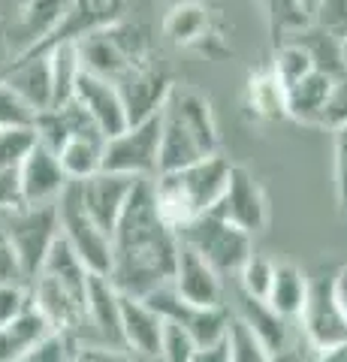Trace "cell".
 I'll return each instance as SVG.
<instances>
[{
	"instance_id": "14",
	"label": "cell",
	"mask_w": 347,
	"mask_h": 362,
	"mask_svg": "<svg viewBox=\"0 0 347 362\" xmlns=\"http://www.w3.org/2000/svg\"><path fill=\"white\" fill-rule=\"evenodd\" d=\"M172 290L187 305H194V308L223 305V281H220V275L184 239H178V259H175Z\"/></svg>"
},
{
	"instance_id": "50",
	"label": "cell",
	"mask_w": 347,
	"mask_h": 362,
	"mask_svg": "<svg viewBox=\"0 0 347 362\" xmlns=\"http://www.w3.org/2000/svg\"><path fill=\"white\" fill-rule=\"evenodd\" d=\"M142 362H160V356L158 359H142Z\"/></svg>"
},
{
	"instance_id": "21",
	"label": "cell",
	"mask_w": 347,
	"mask_h": 362,
	"mask_svg": "<svg viewBox=\"0 0 347 362\" xmlns=\"http://www.w3.org/2000/svg\"><path fill=\"white\" fill-rule=\"evenodd\" d=\"M121 97H124V106H127V115H130V124H136L142 118L154 115V112H160L166 94H170L172 82L170 78H163L158 73H151L148 66L139 73H130L127 78H121L115 82Z\"/></svg>"
},
{
	"instance_id": "29",
	"label": "cell",
	"mask_w": 347,
	"mask_h": 362,
	"mask_svg": "<svg viewBox=\"0 0 347 362\" xmlns=\"http://www.w3.org/2000/svg\"><path fill=\"white\" fill-rule=\"evenodd\" d=\"M223 341H227V350H230V362H269V356H272L263 347L260 338L254 335L251 326L236 314H230Z\"/></svg>"
},
{
	"instance_id": "11",
	"label": "cell",
	"mask_w": 347,
	"mask_h": 362,
	"mask_svg": "<svg viewBox=\"0 0 347 362\" xmlns=\"http://www.w3.org/2000/svg\"><path fill=\"white\" fill-rule=\"evenodd\" d=\"M211 214H218V218L230 221L233 226L254 235L266 230V223H269V199L263 194V187L251 178L248 169L233 166L230 181L223 187L220 199L215 202V209H211Z\"/></svg>"
},
{
	"instance_id": "7",
	"label": "cell",
	"mask_w": 347,
	"mask_h": 362,
	"mask_svg": "<svg viewBox=\"0 0 347 362\" xmlns=\"http://www.w3.org/2000/svg\"><path fill=\"white\" fill-rule=\"evenodd\" d=\"M178 239H184L194 251L206 259V263L218 272V275H230V272H239L242 263L248 259V254L254 251L251 235L233 226L230 221L218 218V214H199L190 223L178 226Z\"/></svg>"
},
{
	"instance_id": "35",
	"label": "cell",
	"mask_w": 347,
	"mask_h": 362,
	"mask_svg": "<svg viewBox=\"0 0 347 362\" xmlns=\"http://www.w3.org/2000/svg\"><path fill=\"white\" fill-rule=\"evenodd\" d=\"M33 133H37V142L42 148H49L58 154L64 148V142L70 139V127H66V118L61 109H42L37 112V121H33Z\"/></svg>"
},
{
	"instance_id": "16",
	"label": "cell",
	"mask_w": 347,
	"mask_h": 362,
	"mask_svg": "<svg viewBox=\"0 0 347 362\" xmlns=\"http://www.w3.org/2000/svg\"><path fill=\"white\" fill-rule=\"evenodd\" d=\"M0 78L28 100V103L42 112L52 109V70H49V52H25L6 64V70L0 73Z\"/></svg>"
},
{
	"instance_id": "32",
	"label": "cell",
	"mask_w": 347,
	"mask_h": 362,
	"mask_svg": "<svg viewBox=\"0 0 347 362\" xmlns=\"http://www.w3.org/2000/svg\"><path fill=\"white\" fill-rule=\"evenodd\" d=\"M239 275V290L248 293L254 299H266L269 287H272V275H275V263L266 259L263 254H248V259L242 263V269L236 272Z\"/></svg>"
},
{
	"instance_id": "44",
	"label": "cell",
	"mask_w": 347,
	"mask_h": 362,
	"mask_svg": "<svg viewBox=\"0 0 347 362\" xmlns=\"http://www.w3.org/2000/svg\"><path fill=\"white\" fill-rule=\"evenodd\" d=\"M332 290H335V302H339V308L347 320V266H341L339 275L332 278Z\"/></svg>"
},
{
	"instance_id": "31",
	"label": "cell",
	"mask_w": 347,
	"mask_h": 362,
	"mask_svg": "<svg viewBox=\"0 0 347 362\" xmlns=\"http://www.w3.org/2000/svg\"><path fill=\"white\" fill-rule=\"evenodd\" d=\"M311 70H314V64H311V54L305 52V45L296 42V40L278 42L272 73H275L278 82H281V88H284V90H287L290 85H293V82H299L302 76H308Z\"/></svg>"
},
{
	"instance_id": "19",
	"label": "cell",
	"mask_w": 347,
	"mask_h": 362,
	"mask_svg": "<svg viewBox=\"0 0 347 362\" xmlns=\"http://www.w3.org/2000/svg\"><path fill=\"white\" fill-rule=\"evenodd\" d=\"M236 299L239 302H236V311L233 314L242 317V320L251 326L254 335L260 338L269 354H281V350L290 344V320L287 317L278 314L266 299H254L242 290H239Z\"/></svg>"
},
{
	"instance_id": "39",
	"label": "cell",
	"mask_w": 347,
	"mask_h": 362,
	"mask_svg": "<svg viewBox=\"0 0 347 362\" xmlns=\"http://www.w3.org/2000/svg\"><path fill=\"white\" fill-rule=\"evenodd\" d=\"M320 124H327V127H341L347 124V76H339L332 85V94L327 100V109H323L320 115Z\"/></svg>"
},
{
	"instance_id": "27",
	"label": "cell",
	"mask_w": 347,
	"mask_h": 362,
	"mask_svg": "<svg viewBox=\"0 0 347 362\" xmlns=\"http://www.w3.org/2000/svg\"><path fill=\"white\" fill-rule=\"evenodd\" d=\"M206 30H208L206 6L194 4V0L172 6L170 16H166V25H163V33L175 45H194L199 40H206Z\"/></svg>"
},
{
	"instance_id": "23",
	"label": "cell",
	"mask_w": 347,
	"mask_h": 362,
	"mask_svg": "<svg viewBox=\"0 0 347 362\" xmlns=\"http://www.w3.org/2000/svg\"><path fill=\"white\" fill-rule=\"evenodd\" d=\"M46 52H49V70H52V109H58L73 97L76 78L82 73V61L73 40H54Z\"/></svg>"
},
{
	"instance_id": "18",
	"label": "cell",
	"mask_w": 347,
	"mask_h": 362,
	"mask_svg": "<svg viewBox=\"0 0 347 362\" xmlns=\"http://www.w3.org/2000/svg\"><path fill=\"white\" fill-rule=\"evenodd\" d=\"M85 320L100 332L103 344L124 347L121 344V293L106 275H88Z\"/></svg>"
},
{
	"instance_id": "22",
	"label": "cell",
	"mask_w": 347,
	"mask_h": 362,
	"mask_svg": "<svg viewBox=\"0 0 347 362\" xmlns=\"http://www.w3.org/2000/svg\"><path fill=\"white\" fill-rule=\"evenodd\" d=\"M52 332L49 320L30 305L9 323H0V362H18Z\"/></svg>"
},
{
	"instance_id": "6",
	"label": "cell",
	"mask_w": 347,
	"mask_h": 362,
	"mask_svg": "<svg viewBox=\"0 0 347 362\" xmlns=\"http://www.w3.org/2000/svg\"><path fill=\"white\" fill-rule=\"evenodd\" d=\"M58 209V235L70 245V251L82 259V266L91 275H109L112 269V239L91 221L79 199L76 181H66L61 197L54 199Z\"/></svg>"
},
{
	"instance_id": "3",
	"label": "cell",
	"mask_w": 347,
	"mask_h": 362,
	"mask_svg": "<svg viewBox=\"0 0 347 362\" xmlns=\"http://www.w3.org/2000/svg\"><path fill=\"white\" fill-rule=\"evenodd\" d=\"M233 163L220 154H208L203 160L170 169V173H158L151 178V194L154 206H158L160 218L178 230V226L190 223L199 214H208L220 199L223 187L230 181Z\"/></svg>"
},
{
	"instance_id": "10",
	"label": "cell",
	"mask_w": 347,
	"mask_h": 362,
	"mask_svg": "<svg viewBox=\"0 0 347 362\" xmlns=\"http://www.w3.org/2000/svg\"><path fill=\"white\" fill-rule=\"evenodd\" d=\"M76 0H21V13L13 25H6L9 45H13L16 58L25 52L49 49L64 28Z\"/></svg>"
},
{
	"instance_id": "49",
	"label": "cell",
	"mask_w": 347,
	"mask_h": 362,
	"mask_svg": "<svg viewBox=\"0 0 347 362\" xmlns=\"http://www.w3.org/2000/svg\"><path fill=\"white\" fill-rule=\"evenodd\" d=\"M302 4H305V6L311 9V16H314V9H317V4H320V0H302Z\"/></svg>"
},
{
	"instance_id": "1",
	"label": "cell",
	"mask_w": 347,
	"mask_h": 362,
	"mask_svg": "<svg viewBox=\"0 0 347 362\" xmlns=\"http://www.w3.org/2000/svg\"><path fill=\"white\" fill-rule=\"evenodd\" d=\"M178 259V233L160 218L151 194V178H139L124 211L112 230L109 281L124 296H148L172 284Z\"/></svg>"
},
{
	"instance_id": "2",
	"label": "cell",
	"mask_w": 347,
	"mask_h": 362,
	"mask_svg": "<svg viewBox=\"0 0 347 362\" xmlns=\"http://www.w3.org/2000/svg\"><path fill=\"white\" fill-rule=\"evenodd\" d=\"M208 154H218V127L208 100L194 88L172 85L160 106L158 173L190 166Z\"/></svg>"
},
{
	"instance_id": "46",
	"label": "cell",
	"mask_w": 347,
	"mask_h": 362,
	"mask_svg": "<svg viewBox=\"0 0 347 362\" xmlns=\"http://www.w3.org/2000/svg\"><path fill=\"white\" fill-rule=\"evenodd\" d=\"M16 58V52H13V45H9V33H6V21L0 18V73L6 70V64Z\"/></svg>"
},
{
	"instance_id": "30",
	"label": "cell",
	"mask_w": 347,
	"mask_h": 362,
	"mask_svg": "<svg viewBox=\"0 0 347 362\" xmlns=\"http://www.w3.org/2000/svg\"><path fill=\"white\" fill-rule=\"evenodd\" d=\"M248 100H251V109L257 112V115H263V118H284L287 115V109H284V88L275 78L272 70H266V73L251 78Z\"/></svg>"
},
{
	"instance_id": "28",
	"label": "cell",
	"mask_w": 347,
	"mask_h": 362,
	"mask_svg": "<svg viewBox=\"0 0 347 362\" xmlns=\"http://www.w3.org/2000/svg\"><path fill=\"white\" fill-rule=\"evenodd\" d=\"M227 320H230L227 305H206V308L190 311L182 329L190 335V341L196 347H211V344L223 341V335H227Z\"/></svg>"
},
{
	"instance_id": "20",
	"label": "cell",
	"mask_w": 347,
	"mask_h": 362,
	"mask_svg": "<svg viewBox=\"0 0 347 362\" xmlns=\"http://www.w3.org/2000/svg\"><path fill=\"white\" fill-rule=\"evenodd\" d=\"M335 76L311 70L308 76H302L299 82H293L284 90V109L290 118L305 121V124H320V115L327 109V100L332 94Z\"/></svg>"
},
{
	"instance_id": "48",
	"label": "cell",
	"mask_w": 347,
	"mask_h": 362,
	"mask_svg": "<svg viewBox=\"0 0 347 362\" xmlns=\"http://www.w3.org/2000/svg\"><path fill=\"white\" fill-rule=\"evenodd\" d=\"M341 70H344V76H347V37L341 40Z\"/></svg>"
},
{
	"instance_id": "42",
	"label": "cell",
	"mask_w": 347,
	"mask_h": 362,
	"mask_svg": "<svg viewBox=\"0 0 347 362\" xmlns=\"http://www.w3.org/2000/svg\"><path fill=\"white\" fill-rule=\"evenodd\" d=\"M0 281H25L21 278V269L16 263L13 251H9V245H6V239L0 242Z\"/></svg>"
},
{
	"instance_id": "25",
	"label": "cell",
	"mask_w": 347,
	"mask_h": 362,
	"mask_svg": "<svg viewBox=\"0 0 347 362\" xmlns=\"http://www.w3.org/2000/svg\"><path fill=\"white\" fill-rule=\"evenodd\" d=\"M61 169L70 181H82L88 175L100 173L103 166V139H88V136H70L58 151Z\"/></svg>"
},
{
	"instance_id": "17",
	"label": "cell",
	"mask_w": 347,
	"mask_h": 362,
	"mask_svg": "<svg viewBox=\"0 0 347 362\" xmlns=\"http://www.w3.org/2000/svg\"><path fill=\"white\" fill-rule=\"evenodd\" d=\"M18 175H21V194H25L28 206H40V202H54L61 197V190L66 187V173L61 169L58 154L42 148L37 142L33 151L21 160L18 166Z\"/></svg>"
},
{
	"instance_id": "45",
	"label": "cell",
	"mask_w": 347,
	"mask_h": 362,
	"mask_svg": "<svg viewBox=\"0 0 347 362\" xmlns=\"http://www.w3.org/2000/svg\"><path fill=\"white\" fill-rule=\"evenodd\" d=\"M311 362H347V341L335 344V347H327V350H317V356Z\"/></svg>"
},
{
	"instance_id": "43",
	"label": "cell",
	"mask_w": 347,
	"mask_h": 362,
	"mask_svg": "<svg viewBox=\"0 0 347 362\" xmlns=\"http://www.w3.org/2000/svg\"><path fill=\"white\" fill-rule=\"evenodd\" d=\"M194 362H230L227 341H218V344H211V347H196Z\"/></svg>"
},
{
	"instance_id": "40",
	"label": "cell",
	"mask_w": 347,
	"mask_h": 362,
	"mask_svg": "<svg viewBox=\"0 0 347 362\" xmlns=\"http://www.w3.org/2000/svg\"><path fill=\"white\" fill-rule=\"evenodd\" d=\"M21 206H28V202H25V194H21L18 166L0 169V211H13Z\"/></svg>"
},
{
	"instance_id": "9",
	"label": "cell",
	"mask_w": 347,
	"mask_h": 362,
	"mask_svg": "<svg viewBox=\"0 0 347 362\" xmlns=\"http://www.w3.org/2000/svg\"><path fill=\"white\" fill-rule=\"evenodd\" d=\"M308 344L314 350H327L347 341V320L335 302L332 278H311L305 290V302L296 314Z\"/></svg>"
},
{
	"instance_id": "33",
	"label": "cell",
	"mask_w": 347,
	"mask_h": 362,
	"mask_svg": "<svg viewBox=\"0 0 347 362\" xmlns=\"http://www.w3.org/2000/svg\"><path fill=\"white\" fill-rule=\"evenodd\" d=\"M37 121V109L21 94H16L4 78H0V130L6 127H33Z\"/></svg>"
},
{
	"instance_id": "4",
	"label": "cell",
	"mask_w": 347,
	"mask_h": 362,
	"mask_svg": "<svg viewBox=\"0 0 347 362\" xmlns=\"http://www.w3.org/2000/svg\"><path fill=\"white\" fill-rule=\"evenodd\" d=\"M82 70L103 76L109 82H121L130 73L145 70V42L133 28L124 25H103L76 37Z\"/></svg>"
},
{
	"instance_id": "38",
	"label": "cell",
	"mask_w": 347,
	"mask_h": 362,
	"mask_svg": "<svg viewBox=\"0 0 347 362\" xmlns=\"http://www.w3.org/2000/svg\"><path fill=\"white\" fill-rule=\"evenodd\" d=\"M314 25L327 30L329 37L344 40L347 37V0H320L314 9Z\"/></svg>"
},
{
	"instance_id": "15",
	"label": "cell",
	"mask_w": 347,
	"mask_h": 362,
	"mask_svg": "<svg viewBox=\"0 0 347 362\" xmlns=\"http://www.w3.org/2000/svg\"><path fill=\"white\" fill-rule=\"evenodd\" d=\"M166 320L139 296L121 293V344L139 359H158Z\"/></svg>"
},
{
	"instance_id": "36",
	"label": "cell",
	"mask_w": 347,
	"mask_h": 362,
	"mask_svg": "<svg viewBox=\"0 0 347 362\" xmlns=\"http://www.w3.org/2000/svg\"><path fill=\"white\" fill-rule=\"evenodd\" d=\"M196 344L178 323L166 320L163 326V344H160V362H194Z\"/></svg>"
},
{
	"instance_id": "5",
	"label": "cell",
	"mask_w": 347,
	"mask_h": 362,
	"mask_svg": "<svg viewBox=\"0 0 347 362\" xmlns=\"http://www.w3.org/2000/svg\"><path fill=\"white\" fill-rule=\"evenodd\" d=\"M0 230L21 269V278L30 281L58 239V209L54 202H40V206L0 211Z\"/></svg>"
},
{
	"instance_id": "41",
	"label": "cell",
	"mask_w": 347,
	"mask_h": 362,
	"mask_svg": "<svg viewBox=\"0 0 347 362\" xmlns=\"http://www.w3.org/2000/svg\"><path fill=\"white\" fill-rule=\"evenodd\" d=\"M70 362H142L139 356H133L124 347H112V344H100V347H79L73 350Z\"/></svg>"
},
{
	"instance_id": "34",
	"label": "cell",
	"mask_w": 347,
	"mask_h": 362,
	"mask_svg": "<svg viewBox=\"0 0 347 362\" xmlns=\"http://www.w3.org/2000/svg\"><path fill=\"white\" fill-rule=\"evenodd\" d=\"M37 133L33 127H6L0 130V169L21 166V160L33 151Z\"/></svg>"
},
{
	"instance_id": "24",
	"label": "cell",
	"mask_w": 347,
	"mask_h": 362,
	"mask_svg": "<svg viewBox=\"0 0 347 362\" xmlns=\"http://www.w3.org/2000/svg\"><path fill=\"white\" fill-rule=\"evenodd\" d=\"M305 290H308V278L302 275L299 266H293V263H278L266 302L272 305V308L281 314V317H287V320H296L302 302H305Z\"/></svg>"
},
{
	"instance_id": "47",
	"label": "cell",
	"mask_w": 347,
	"mask_h": 362,
	"mask_svg": "<svg viewBox=\"0 0 347 362\" xmlns=\"http://www.w3.org/2000/svg\"><path fill=\"white\" fill-rule=\"evenodd\" d=\"M269 362H302V359H299L296 350L287 344V347L281 350V354H272V356H269Z\"/></svg>"
},
{
	"instance_id": "51",
	"label": "cell",
	"mask_w": 347,
	"mask_h": 362,
	"mask_svg": "<svg viewBox=\"0 0 347 362\" xmlns=\"http://www.w3.org/2000/svg\"><path fill=\"white\" fill-rule=\"evenodd\" d=\"M0 242H4V230H0Z\"/></svg>"
},
{
	"instance_id": "13",
	"label": "cell",
	"mask_w": 347,
	"mask_h": 362,
	"mask_svg": "<svg viewBox=\"0 0 347 362\" xmlns=\"http://www.w3.org/2000/svg\"><path fill=\"white\" fill-rule=\"evenodd\" d=\"M91 121L100 127L103 133V139L109 136H118L121 130L130 127V115H127V106H124V97H121V90L115 82H109L103 76H94L82 70L79 78H76V88H73V97Z\"/></svg>"
},
{
	"instance_id": "26",
	"label": "cell",
	"mask_w": 347,
	"mask_h": 362,
	"mask_svg": "<svg viewBox=\"0 0 347 362\" xmlns=\"http://www.w3.org/2000/svg\"><path fill=\"white\" fill-rule=\"evenodd\" d=\"M266 4V16H269V28H272L275 42H287L296 33L314 25L311 9L302 0H263Z\"/></svg>"
},
{
	"instance_id": "12",
	"label": "cell",
	"mask_w": 347,
	"mask_h": 362,
	"mask_svg": "<svg viewBox=\"0 0 347 362\" xmlns=\"http://www.w3.org/2000/svg\"><path fill=\"white\" fill-rule=\"evenodd\" d=\"M136 181L139 178L124 175V173H109V169H100V173L76 181L85 211L91 214V221L109 235V239H112V230H115L121 211H124L127 199L133 194V187H136Z\"/></svg>"
},
{
	"instance_id": "8",
	"label": "cell",
	"mask_w": 347,
	"mask_h": 362,
	"mask_svg": "<svg viewBox=\"0 0 347 362\" xmlns=\"http://www.w3.org/2000/svg\"><path fill=\"white\" fill-rule=\"evenodd\" d=\"M160 160V112L130 124L118 136L103 142V166L109 173H124L133 178H154Z\"/></svg>"
},
{
	"instance_id": "37",
	"label": "cell",
	"mask_w": 347,
	"mask_h": 362,
	"mask_svg": "<svg viewBox=\"0 0 347 362\" xmlns=\"http://www.w3.org/2000/svg\"><path fill=\"white\" fill-rule=\"evenodd\" d=\"M30 308V284L28 281H0V323Z\"/></svg>"
}]
</instances>
